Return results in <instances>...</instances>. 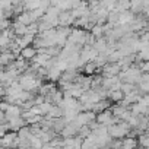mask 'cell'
Here are the masks:
<instances>
[{
	"instance_id": "obj_1",
	"label": "cell",
	"mask_w": 149,
	"mask_h": 149,
	"mask_svg": "<svg viewBox=\"0 0 149 149\" xmlns=\"http://www.w3.org/2000/svg\"><path fill=\"white\" fill-rule=\"evenodd\" d=\"M95 120H97L100 124H104V126H110V124H114V123L120 121L117 117H114V116H113V113H111V110H110V108H107V110H102V111L97 113V114H95Z\"/></svg>"
},
{
	"instance_id": "obj_2",
	"label": "cell",
	"mask_w": 149,
	"mask_h": 149,
	"mask_svg": "<svg viewBox=\"0 0 149 149\" xmlns=\"http://www.w3.org/2000/svg\"><path fill=\"white\" fill-rule=\"evenodd\" d=\"M18 133L13 130L5 132V134L0 137V146H18Z\"/></svg>"
},
{
	"instance_id": "obj_3",
	"label": "cell",
	"mask_w": 149,
	"mask_h": 149,
	"mask_svg": "<svg viewBox=\"0 0 149 149\" xmlns=\"http://www.w3.org/2000/svg\"><path fill=\"white\" fill-rule=\"evenodd\" d=\"M118 72H120L118 63H113V61H107L105 64L100 67V73L102 76H116Z\"/></svg>"
},
{
	"instance_id": "obj_4",
	"label": "cell",
	"mask_w": 149,
	"mask_h": 149,
	"mask_svg": "<svg viewBox=\"0 0 149 149\" xmlns=\"http://www.w3.org/2000/svg\"><path fill=\"white\" fill-rule=\"evenodd\" d=\"M57 19H58V25H61V26H72V24L74 21L70 10H60Z\"/></svg>"
},
{
	"instance_id": "obj_5",
	"label": "cell",
	"mask_w": 149,
	"mask_h": 149,
	"mask_svg": "<svg viewBox=\"0 0 149 149\" xmlns=\"http://www.w3.org/2000/svg\"><path fill=\"white\" fill-rule=\"evenodd\" d=\"M6 124H8V130L18 132V129L25 124V120H24L21 116H18V117H10V118L6 120Z\"/></svg>"
},
{
	"instance_id": "obj_6",
	"label": "cell",
	"mask_w": 149,
	"mask_h": 149,
	"mask_svg": "<svg viewBox=\"0 0 149 149\" xmlns=\"http://www.w3.org/2000/svg\"><path fill=\"white\" fill-rule=\"evenodd\" d=\"M60 76H61V70H60L56 64H53L50 69H47L45 79H48L50 82H57V81L60 79Z\"/></svg>"
},
{
	"instance_id": "obj_7",
	"label": "cell",
	"mask_w": 149,
	"mask_h": 149,
	"mask_svg": "<svg viewBox=\"0 0 149 149\" xmlns=\"http://www.w3.org/2000/svg\"><path fill=\"white\" fill-rule=\"evenodd\" d=\"M134 19V13L132 10H123V12H118V19H117V24L120 25H126V24H130L132 21Z\"/></svg>"
},
{
	"instance_id": "obj_8",
	"label": "cell",
	"mask_w": 149,
	"mask_h": 149,
	"mask_svg": "<svg viewBox=\"0 0 149 149\" xmlns=\"http://www.w3.org/2000/svg\"><path fill=\"white\" fill-rule=\"evenodd\" d=\"M129 3H130L129 10H132L134 15H136V13H140L142 6H149L148 0H129Z\"/></svg>"
},
{
	"instance_id": "obj_9",
	"label": "cell",
	"mask_w": 149,
	"mask_h": 149,
	"mask_svg": "<svg viewBox=\"0 0 149 149\" xmlns=\"http://www.w3.org/2000/svg\"><path fill=\"white\" fill-rule=\"evenodd\" d=\"M81 70H82L84 74L91 76V74H94V73H98V66L94 61H86V63H84V66L81 67Z\"/></svg>"
},
{
	"instance_id": "obj_10",
	"label": "cell",
	"mask_w": 149,
	"mask_h": 149,
	"mask_svg": "<svg viewBox=\"0 0 149 149\" xmlns=\"http://www.w3.org/2000/svg\"><path fill=\"white\" fill-rule=\"evenodd\" d=\"M121 148H123V149H134V148H137V140H136V137L124 136V137L121 139Z\"/></svg>"
},
{
	"instance_id": "obj_11",
	"label": "cell",
	"mask_w": 149,
	"mask_h": 149,
	"mask_svg": "<svg viewBox=\"0 0 149 149\" xmlns=\"http://www.w3.org/2000/svg\"><path fill=\"white\" fill-rule=\"evenodd\" d=\"M15 19H16V21H19V22H21V24H24V25H29L31 22H35V21L32 19V16H31L29 10H22L18 16H15Z\"/></svg>"
},
{
	"instance_id": "obj_12",
	"label": "cell",
	"mask_w": 149,
	"mask_h": 149,
	"mask_svg": "<svg viewBox=\"0 0 149 149\" xmlns=\"http://www.w3.org/2000/svg\"><path fill=\"white\" fill-rule=\"evenodd\" d=\"M10 28L13 29V32H15V35H16V37L26 34V25L21 24V22H19V21H16V19H15V22H10Z\"/></svg>"
},
{
	"instance_id": "obj_13",
	"label": "cell",
	"mask_w": 149,
	"mask_h": 149,
	"mask_svg": "<svg viewBox=\"0 0 149 149\" xmlns=\"http://www.w3.org/2000/svg\"><path fill=\"white\" fill-rule=\"evenodd\" d=\"M25 60H31L35 54H37V48L34 47V45H26V47H24V48H21V53H19Z\"/></svg>"
},
{
	"instance_id": "obj_14",
	"label": "cell",
	"mask_w": 149,
	"mask_h": 149,
	"mask_svg": "<svg viewBox=\"0 0 149 149\" xmlns=\"http://www.w3.org/2000/svg\"><path fill=\"white\" fill-rule=\"evenodd\" d=\"M137 146L143 148V149H148L149 148V132H142L137 134Z\"/></svg>"
},
{
	"instance_id": "obj_15",
	"label": "cell",
	"mask_w": 149,
	"mask_h": 149,
	"mask_svg": "<svg viewBox=\"0 0 149 149\" xmlns=\"http://www.w3.org/2000/svg\"><path fill=\"white\" fill-rule=\"evenodd\" d=\"M45 117L48 118H57V117H63V108L58 105H51V108L48 110V113L45 114Z\"/></svg>"
},
{
	"instance_id": "obj_16",
	"label": "cell",
	"mask_w": 149,
	"mask_h": 149,
	"mask_svg": "<svg viewBox=\"0 0 149 149\" xmlns=\"http://www.w3.org/2000/svg\"><path fill=\"white\" fill-rule=\"evenodd\" d=\"M124 97V94L120 89H114V91H108V100L111 102H118L121 98Z\"/></svg>"
},
{
	"instance_id": "obj_17",
	"label": "cell",
	"mask_w": 149,
	"mask_h": 149,
	"mask_svg": "<svg viewBox=\"0 0 149 149\" xmlns=\"http://www.w3.org/2000/svg\"><path fill=\"white\" fill-rule=\"evenodd\" d=\"M136 88V85L134 84H130V82H121V85H120V91L126 95V94H130L133 89Z\"/></svg>"
},
{
	"instance_id": "obj_18",
	"label": "cell",
	"mask_w": 149,
	"mask_h": 149,
	"mask_svg": "<svg viewBox=\"0 0 149 149\" xmlns=\"http://www.w3.org/2000/svg\"><path fill=\"white\" fill-rule=\"evenodd\" d=\"M91 34H92L95 38H100V37H102V35H104L102 25H98V24H95V25L91 28Z\"/></svg>"
},
{
	"instance_id": "obj_19",
	"label": "cell",
	"mask_w": 149,
	"mask_h": 149,
	"mask_svg": "<svg viewBox=\"0 0 149 149\" xmlns=\"http://www.w3.org/2000/svg\"><path fill=\"white\" fill-rule=\"evenodd\" d=\"M117 19H118V12L110 10L108 15H107V22L111 24V25H116V24H117Z\"/></svg>"
},
{
	"instance_id": "obj_20",
	"label": "cell",
	"mask_w": 149,
	"mask_h": 149,
	"mask_svg": "<svg viewBox=\"0 0 149 149\" xmlns=\"http://www.w3.org/2000/svg\"><path fill=\"white\" fill-rule=\"evenodd\" d=\"M137 88L142 91V94H148V91H149V81H139Z\"/></svg>"
},
{
	"instance_id": "obj_21",
	"label": "cell",
	"mask_w": 149,
	"mask_h": 149,
	"mask_svg": "<svg viewBox=\"0 0 149 149\" xmlns=\"http://www.w3.org/2000/svg\"><path fill=\"white\" fill-rule=\"evenodd\" d=\"M38 105H40V108H41V113H42V116H45V114L48 113V110L51 108V105H53V104L44 100V101H42L41 104H38Z\"/></svg>"
}]
</instances>
